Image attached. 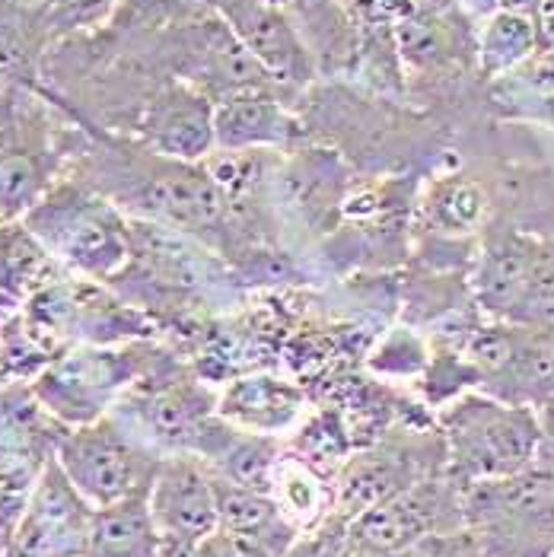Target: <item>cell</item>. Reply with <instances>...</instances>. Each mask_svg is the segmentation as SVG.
<instances>
[{"mask_svg": "<svg viewBox=\"0 0 554 557\" xmlns=\"http://www.w3.org/2000/svg\"><path fill=\"white\" fill-rule=\"evenodd\" d=\"M67 172L106 195L128 220L211 243L226 223V198L205 163H178L144 144L81 125Z\"/></svg>", "mask_w": 554, "mask_h": 557, "instance_id": "6da1fadb", "label": "cell"}, {"mask_svg": "<svg viewBox=\"0 0 554 557\" xmlns=\"http://www.w3.org/2000/svg\"><path fill=\"white\" fill-rule=\"evenodd\" d=\"M23 223L67 274L109 284L131 261V220L74 172H64Z\"/></svg>", "mask_w": 554, "mask_h": 557, "instance_id": "7a4b0ae2", "label": "cell"}, {"mask_svg": "<svg viewBox=\"0 0 554 557\" xmlns=\"http://www.w3.org/2000/svg\"><path fill=\"white\" fill-rule=\"evenodd\" d=\"M81 125L58 122L48 96L26 81L0 92V220H20L67 172Z\"/></svg>", "mask_w": 554, "mask_h": 557, "instance_id": "3957f363", "label": "cell"}, {"mask_svg": "<svg viewBox=\"0 0 554 557\" xmlns=\"http://www.w3.org/2000/svg\"><path fill=\"white\" fill-rule=\"evenodd\" d=\"M157 338L74 344L29 383L33 398L58 428H81L112 414L160 357Z\"/></svg>", "mask_w": 554, "mask_h": 557, "instance_id": "277c9868", "label": "cell"}, {"mask_svg": "<svg viewBox=\"0 0 554 557\" xmlns=\"http://www.w3.org/2000/svg\"><path fill=\"white\" fill-rule=\"evenodd\" d=\"M450 472L463 484L507 478L539 462V408L507 405L484 392H463L436 414Z\"/></svg>", "mask_w": 554, "mask_h": 557, "instance_id": "5b68a950", "label": "cell"}, {"mask_svg": "<svg viewBox=\"0 0 554 557\" xmlns=\"http://www.w3.org/2000/svg\"><path fill=\"white\" fill-rule=\"evenodd\" d=\"M463 516L488 557H552L554 474L535 462L507 478L471 481Z\"/></svg>", "mask_w": 554, "mask_h": 557, "instance_id": "8992f818", "label": "cell"}, {"mask_svg": "<svg viewBox=\"0 0 554 557\" xmlns=\"http://www.w3.org/2000/svg\"><path fill=\"white\" fill-rule=\"evenodd\" d=\"M54 459L96 510L131 497H147L163 462V456L147 446L115 411L93 424L61 428L54 440Z\"/></svg>", "mask_w": 554, "mask_h": 557, "instance_id": "52a82bcc", "label": "cell"}, {"mask_svg": "<svg viewBox=\"0 0 554 557\" xmlns=\"http://www.w3.org/2000/svg\"><path fill=\"white\" fill-rule=\"evenodd\" d=\"M463 357L484 395L522 408H542L554 398V329L513 322L475 325L466 332Z\"/></svg>", "mask_w": 554, "mask_h": 557, "instance_id": "ba28073f", "label": "cell"}, {"mask_svg": "<svg viewBox=\"0 0 554 557\" xmlns=\"http://www.w3.org/2000/svg\"><path fill=\"white\" fill-rule=\"evenodd\" d=\"M446 466V443L440 430H405L385 440H373L354 449L332 478L335 513L357 519L427 474L443 472Z\"/></svg>", "mask_w": 554, "mask_h": 557, "instance_id": "9c48e42d", "label": "cell"}, {"mask_svg": "<svg viewBox=\"0 0 554 557\" xmlns=\"http://www.w3.org/2000/svg\"><path fill=\"white\" fill-rule=\"evenodd\" d=\"M463 491H466V484L450 472V466L443 472H433L415 481L392 500L350 519L354 552L398 555L402 548L421 542L433 532L466 529Z\"/></svg>", "mask_w": 554, "mask_h": 557, "instance_id": "30bf717a", "label": "cell"}, {"mask_svg": "<svg viewBox=\"0 0 554 557\" xmlns=\"http://www.w3.org/2000/svg\"><path fill=\"white\" fill-rule=\"evenodd\" d=\"M93 516L96 507L74 487L51 453L10 532V548L26 557H81Z\"/></svg>", "mask_w": 554, "mask_h": 557, "instance_id": "8fae6325", "label": "cell"}, {"mask_svg": "<svg viewBox=\"0 0 554 557\" xmlns=\"http://www.w3.org/2000/svg\"><path fill=\"white\" fill-rule=\"evenodd\" d=\"M213 109L217 102L201 86L167 81L144 102L134 140L178 163H205L217 150Z\"/></svg>", "mask_w": 554, "mask_h": 557, "instance_id": "7c38bea8", "label": "cell"}, {"mask_svg": "<svg viewBox=\"0 0 554 557\" xmlns=\"http://www.w3.org/2000/svg\"><path fill=\"white\" fill-rule=\"evenodd\" d=\"M147 507L163 539H205L217 532V494L211 469L195 453L163 456Z\"/></svg>", "mask_w": 554, "mask_h": 557, "instance_id": "4fadbf2b", "label": "cell"}, {"mask_svg": "<svg viewBox=\"0 0 554 557\" xmlns=\"http://www.w3.org/2000/svg\"><path fill=\"white\" fill-rule=\"evenodd\" d=\"M217 414L233 428L284 440L306 421L309 401L297 380L258 370L217 388Z\"/></svg>", "mask_w": 554, "mask_h": 557, "instance_id": "5bb4252c", "label": "cell"}, {"mask_svg": "<svg viewBox=\"0 0 554 557\" xmlns=\"http://www.w3.org/2000/svg\"><path fill=\"white\" fill-rule=\"evenodd\" d=\"M291 134H294V119L261 86L226 92L213 109L217 150H226V153L271 150V147L287 144Z\"/></svg>", "mask_w": 554, "mask_h": 557, "instance_id": "9a60e30c", "label": "cell"}, {"mask_svg": "<svg viewBox=\"0 0 554 557\" xmlns=\"http://www.w3.org/2000/svg\"><path fill=\"white\" fill-rule=\"evenodd\" d=\"M230 23H233L236 39L253 54V61L261 71L281 81H306L303 77L309 74L306 48L278 7L264 0H246L243 7L230 10Z\"/></svg>", "mask_w": 554, "mask_h": 557, "instance_id": "2e32d148", "label": "cell"}, {"mask_svg": "<svg viewBox=\"0 0 554 557\" xmlns=\"http://www.w3.org/2000/svg\"><path fill=\"white\" fill-rule=\"evenodd\" d=\"M67 271L48 256L39 236L20 220H0V294L16 306L42 294Z\"/></svg>", "mask_w": 554, "mask_h": 557, "instance_id": "e0dca14e", "label": "cell"}, {"mask_svg": "<svg viewBox=\"0 0 554 557\" xmlns=\"http://www.w3.org/2000/svg\"><path fill=\"white\" fill-rule=\"evenodd\" d=\"M213 494H217V529L261 539V542L281 548L284 555L297 542L299 532L284 519L278 500L268 491L239 487V484H230L213 474Z\"/></svg>", "mask_w": 554, "mask_h": 557, "instance_id": "ac0fdd59", "label": "cell"}, {"mask_svg": "<svg viewBox=\"0 0 554 557\" xmlns=\"http://www.w3.org/2000/svg\"><path fill=\"white\" fill-rule=\"evenodd\" d=\"M271 497L278 500L284 519L297 529L309 532L319 522H325L335 513V491H332V478L316 472L306 459H299L297 453L284 443V453L274 466L271 478Z\"/></svg>", "mask_w": 554, "mask_h": 557, "instance_id": "d6986e66", "label": "cell"}, {"mask_svg": "<svg viewBox=\"0 0 554 557\" xmlns=\"http://www.w3.org/2000/svg\"><path fill=\"white\" fill-rule=\"evenodd\" d=\"M160 542L147 497H131L96 510L81 557H157Z\"/></svg>", "mask_w": 554, "mask_h": 557, "instance_id": "ffe728a7", "label": "cell"}, {"mask_svg": "<svg viewBox=\"0 0 554 557\" xmlns=\"http://www.w3.org/2000/svg\"><path fill=\"white\" fill-rule=\"evenodd\" d=\"M475 51L484 77L494 81L513 74L539 51V23L510 10H494L491 16H484Z\"/></svg>", "mask_w": 554, "mask_h": 557, "instance_id": "44dd1931", "label": "cell"}, {"mask_svg": "<svg viewBox=\"0 0 554 557\" xmlns=\"http://www.w3.org/2000/svg\"><path fill=\"white\" fill-rule=\"evenodd\" d=\"M488 208V191L466 175H450L427 195V220L436 233L446 236H469L481 230Z\"/></svg>", "mask_w": 554, "mask_h": 557, "instance_id": "7402d4cb", "label": "cell"}, {"mask_svg": "<svg viewBox=\"0 0 554 557\" xmlns=\"http://www.w3.org/2000/svg\"><path fill=\"white\" fill-rule=\"evenodd\" d=\"M119 7L122 0H45L42 16H39L45 51L64 39L99 33L102 26L112 23Z\"/></svg>", "mask_w": 554, "mask_h": 557, "instance_id": "603a6c76", "label": "cell"}, {"mask_svg": "<svg viewBox=\"0 0 554 557\" xmlns=\"http://www.w3.org/2000/svg\"><path fill=\"white\" fill-rule=\"evenodd\" d=\"M354 542H350V519L332 513L325 522H319L309 532H299L297 542L284 557H350Z\"/></svg>", "mask_w": 554, "mask_h": 557, "instance_id": "cb8c5ba5", "label": "cell"}, {"mask_svg": "<svg viewBox=\"0 0 554 557\" xmlns=\"http://www.w3.org/2000/svg\"><path fill=\"white\" fill-rule=\"evenodd\" d=\"M395 557H488V552L478 545L469 529H456V532H433L421 542L402 548Z\"/></svg>", "mask_w": 554, "mask_h": 557, "instance_id": "d4e9b609", "label": "cell"}, {"mask_svg": "<svg viewBox=\"0 0 554 557\" xmlns=\"http://www.w3.org/2000/svg\"><path fill=\"white\" fill-rule=\"evenodd\" d=\"M213 548L220 557H284L281 548L253 539V535H243V532H226V529H217L211 532Z\"/></svg>", "mask_w": 554, "mask_h": 557, "instance_id": "484cf974", "label": "cell"}, {"mask_svg": "<svg viewBox=\"0 0 554 557\" xmlns=\"http://www.w3.org/2000/svg\"><path fill=\"white\" fill-rule=\"evenodd\" d=\"M522 84L542 92H554V48H539L522 67H519Z\"/></svg>", "mask_w": 554, "mask_h": 557, "instance_id": "4316f807", "label": "cell"}, {"mask_svg": "<svg viewBox=\"0 0 554 557\" xmlns=\"http://www.w3.org/2000/svg\"><path fill=\"white\" fill-rule=\"evenodd\" d=\"M157 557H220L213 548L211 535L205 539H163Z\"/></svg>", "mask_w": 554, "mask_h": 557, "instance_id": "83f0119b", "label": "cell"}, {"mask_svg": "<svg viewBox=\"0 0 554 557\" xmlns=\"http://www.w3.org/2000/svg\"><path fill=\"white\" fill-rule=\"evenodd\" d=\"M539 424H542V446H539V466H545L554 474V398H549L539 408Z\"/></svg>", "mask_w": 554, "mask_h": 557, "instance_id": "f1b7e54d", "label": "cell"}, {"mask_svg": "<svg viewBox=\"0 0 554 557\" xmlns=\"http://www.w3.org/2000/svg\"><path fill=\"white\" fill-rule=\"evenodd\" d=\"M535 23H539V48H554V0H542Z\"/></svg>", "mask_w": 554, "mask_h": 557, "instance_id": "f546056e", "label": "cell"}, {"mask_svg": "<svg viewBox=\"0 0 554 557\" xmlns=\"http://www.w3.org/2000/svg\"><path fill=\"white\" fill-rule=\"evenodd\" d=\"M501 10H510V13H519V16L539 20L542 0H501Z\"/></svg>", "mask_w": 554, "mask_h": 557, "instance_id": "4dcf8cb0", "label": "cell"}, {"mask_svg": "<svg viewBox=\"0 0 554 557\" xmlns=\"http://www.w3.org/2000/svg\"><path fill=\"white\" fill-rule=\"evenodd\" d=\"M466 13L471 16H478V20H484V16H491L494 10H501V0H456Z\"/></svg>", "mask_w": 554, "mask_h": 557, "instance_id": "1f68e13d", "label": "cell"}, {"mask_svg": "<svg viewBox=\"0 0 554 557\" xmlns=\"http://www.w3.org/2000/svg\"><path fill=\"white\" fill-rule=\"evenodd\" d=\"M350 557H395V555H383V552H354Z\"/></svg>", "mask_w": 554, "mask_h": 557, "instance_id": "d6a6232c", "label": "cell"}, {"mask_svg": "<svg viewBox=\"0 0 554 557\" xmlns=\"http://www.w3.org/2000/svg\"><path fill=\"white\" fill-rule=\"evenodd\" d=\"M131 3H140V7H160V3H170V0H131Z\"/></svg>", "mask_w": 554, "mask_h": 557, "instance_id": "836d02e7", "label": "cell"}, {"mask_svg": "<svg viewBox=\"0 0 554 557\" xmlns=\"http://www.w3.org/2000/svg\"><path fill=\"white\" fill-rule=\"evenodd\" d=\"M7 557H26V555H20V552H13V548L7 545Z\"/></svg>", "mask_w": 554, "mask_h": 557, "instance_id": "e575fe53", "label": "cell"}, {"mask_svg": "<svg viewBox=\"0 0 554 557\" xmlns=\"http://www.w3.org/2000/svg\"><path fill=\"white\" fill-rule=\"evenodd\" d=\"M3 84H7V81H3V77H0V92H3Z\"/></svg>", "mask_w": 554, "mask_h": 557, "instance_id": "d590c367", "label": "cell"}, {"mask_svg": "<svg viewBox=\"0 0 554 557\" xmlns=\"http://www.w3.org/2000/svg\"><path fill=\"white\" fill-rule=\"evenodd\" d=\"M552 557H554V552H552Z\"/></svg>", "mask_w": 554, "mask_h": 557, "instance_id": "8d00e7d4", "label": "cell"}]
</instances>
